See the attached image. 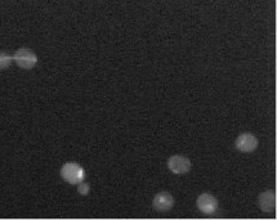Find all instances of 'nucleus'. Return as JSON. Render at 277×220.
Returning a JSON list of instances; mask_svg holds the SVG:
<instances>
[{
  "instance_id": "obj_6",
  "label": "nucleus",
  "mask_w": 277,
  "mask_h": 220,
  "mask_svg": "<svg viewBox=\"0 0 277 220\" xmlns=\"http://www.w3.org/2000/svg\"><path fill=\"white\" fill-rule=\"evenodd\" d=\"M175 204V199L172 193L169 192H159L155 194L154 201H152V206L156 211L159 212H167L173 209Z\"/></svg>"
},
{
  "instance_id": "obj_2",
  "label": "nucleus",
  "mask_w": 277,
  "mask_h": 220,
  "mask_svg": "<svg viewBox=\"0 0 277 220\" xmlns=\"http://www.w3.org/2000/svg\"><path fill=\"white\" fill-rule=\"evenodd\" d=\"M167 166L170 173L175 174V175H184V174L190 173V170L192 169V163L186 156L173 155L168 158Z\"/></svg>"
},
{
  "instance_id": "obj_1",
  "label": "nucleus",
  "mask_w": 277,
  "mask_h": 220,
  "mask_svg": "<svg viewBox=\"0 0 277 220\" xmlns=\"http://www.w3.org/2000/svg\"><path fill=\"white\" fill-rule=\"evenodd\" d=\"M61 176L65 182L72 186H78L85 178V170L76 163H66L61 169Z\"/></svg>"
},
{
  "instance_id": "obj_8",
  "label": "nucleus",
  "mask_w": 277,
  "mask_h": 220,
  "mask_svg": "<svg viewBox=\"0 0 277 220\" xmlns=\"http://www.w3.org/2000/svg\"><path fill=\"white\" fill-rule=\"evenodd\" d=\"M13 62V55L8 54L6 52H0V71L6 70Z\"/></svg>"
},
{
  "instance_id": "obj_4",
  "label": "nucleus",
  "mask_w": 277,
  "mask_h": 220,
  "mask_svg": "<svg viewBox=\"0 0 277 220\" xmlns=\"http://www.w3.org/2000/svg\"><path fill=\"white\" fill-rule=\"evenodd\" d=\"M259 141L254 134L243 133L236 138L235 147L236 150L241 153H251L258 148Z\"/></svg>"
},
{
  "instance_id": "obj_3",
  "label": "nucleus",
  "mask_w": 277,
  "mask_h": 220,
  "mask_svg": "<svg viewBox=\"0 0 277 220\" xmlns=\"http://www.w3.org/2000/svg\"><path fill=\"white\" fill-rule=\"evenodd\" d=\"M13 62H16V65L24 70H31L36 66L38 55L29 48H20L13 54Z\"/></svg>"
},
{
  "instance_id": "obj_5",
  "label": "nucleus",
  "mask_w": 277,
  "mask_h": 220,
  "mask_svg": "<svg viewBox=\"0 0 277 220\" xmlns=\"http://www.w3.org/2000/svg\"><path fill=\"white\" fill-rule=\"evenodd\" d=\"M196 206L204 215H214L218 211V199L212 193H201L197 197Z\"/></svg>"
},
{
  "instance_id": "obj_9",
  "label": "nucleus",
  "mask_w": 277,
  "mask_h": 220,
  "mask_svg": "<svg viewBox=\"0 0 277 220\" xmlns=\"http://www.w3.org/2000/svg\"><path fill=\"white\" fill-rule=\"evenodd\" d=\"M78 192L81 196H86V194L90 192V186L88 183H84V181L81 183L78 184Z\"/></svg>"
},
{
  "instance_id": "obj_7",
  "label": "nucleus",
  "mask_w": 277,
  "mask_h": 220,
  "mask_svg": "<svg viewBox=\"0 0 277 220\" xmlns=\"http://www.w3.org/2000/svg\"><path fill=\"white\" fill-rule=\"evenodd\" d=\"M258 206L263 212H272L276 209V193L274 191H264L258 197Z\"/></svg>"
}]
</instances>
